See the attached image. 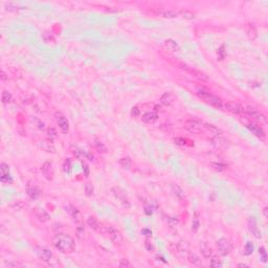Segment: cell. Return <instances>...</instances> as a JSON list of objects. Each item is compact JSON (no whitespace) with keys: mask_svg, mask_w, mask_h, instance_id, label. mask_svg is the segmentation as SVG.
Masks as SVG:
<instances>
[{"mask_svg":"<svg viewBox=\"0 0 268 268\" xmlns=\"http://www.w3.org/2000/svg\"><path fill=\"white\" fill-rule=\"evenodd\" d=\"M54 247L63 253H71L75 249V240L67 234H58L54 237Z\"/></svg>","mask_w":268,"mask_h":268,"instance_id":"cell-1","label":"cell"},{"mask_svg":"<svg viewBox=\"0 0 268 268\" xmlns=\"http://www.w3.org/2000/svg\"><path fill=\"white\" fill-rule=\"evenodd\" d=\"M197 96H198L199 99H201L203 102H205L206 104H208V105L211 106H214L216 108H221L222 106H223L222 101L218 98V96H216L207 91H204V90H199V91L197 92Z\"/></svg>","mask_w":268,"mask_h":268,"instance_id":"cell-2","label":"cell"},{"mask_svg":"<svg viewBox=\"0 0 268 268\" xmlns=\"http://www.w3.org/2000/svg\"><path fill=\"white\" fill-rule=\"evenodd\" d=\"M105 232L109 236L110 240L115 244V245H122L123 241V236L120 234V231H118L117 228H115L112 225H108V226H105Z\"/></svg>","mask_w":268,"mask_h":268,"instance_id":"cell-3","label":"cell"},{"mask_svg":"<svg viewBox=\"0 0 268 268\" xmlns=\"http://www.w3.org/2000/svg\"><path fill=\"white\" fill-rule=\"evenodd\" d=\"M216 245H217L218 252H219L221 256H223V257L229 255V252H231V243H229V241L226 240L225 238L219 239V240L217 241V243H216Z\"/></svg>","mask_w":268,"mask_h":268,"instance_id":"cell-4","label":"cell"},{"mask_svg":"<svg viewBox=\"0 0 268 268\" xmlns=\"http://www.w3.org/2000/svg\"><path fill=\"white\" fill-rule=\"evenodd\" d=\"M112 192H113V195L115 196V198L117 199V200L120 201V202L122 203V204L124 205L126 208H129L130 206H131L129 199H128L126 193L123 191L122 189L117 188V186H114V188H112Z\"/></svg>","mask_w":268,"mask_h":268,"instance_id":"cell-5","label":"cell"},{"mask_svg":"<svg viewBox=\"0 0 268 268\" xmlns=\"http://www.w3.org/2000/svg\"><path fill=\"white\" fill-rule=\"evenodd\" d=\"M54 118H56L57 124H58L59 128L62 130L63 133H67L68 130H69V123H68L66 116L61 112H56L54 113Z\"/></svg>","mask_w":268,"mask_h":268,"instance_id":"cell-6","label":"cell"},{"mask_svg":"<svg viewBox=\"0 0 268 268\" xmlns=\"http://www.w3.org/2000/svg\"><path fill=\"white\" fill-rule=\"evenodd\" d=\"M246 112L248 113V115H249L252 120L260 123H266V115L263 112H261V111L257 110L256 108L249 106V107H247V109H246Z\"/></svg>","mask_w":268,"mask_h":268,"instance_id":"cell-7","label":"cell"},{"mask_svg":"<svg viewBox=\"0 0 268 268\" xmlns=\"http://www.w3.org/2000/svg\"><path fill=\"white\" fill-rule=\"evenodd\" d=\"M184 128H186V130H189L190 132L195 133V134L200 133L201 130H202V126H201L200 123H198L197 120H186V122L184 123Z\"/></svg>","mask_w":268,"mask_h":268,"instance_id":"cell-8","label":"cell"},{"mask_svg":"<svg viewBox=\"0 0 268 268\" xmlns=\"http://www.w3.org/2000/svg\"><path fill=\"white\" fill-rule=\"evenodd\" d=\"M66 211L69 213V215L71 216V218L73 219V221H75V223H78V224L82 223V221H83L82 214H81L80 211L78 210L77 207H75V206L69 204V205L66 206Z\"/></svg>","mask_w":268,"mask_h":268,"instance_id":"cell-9","label":"cell"},{"mask_svg":"<svg viewBox=\"0 0 268 268\" xmlns=\"http://www.w3.org/2000/svg\"><path fill=\"white\" fill-rule=\"evenodd\" d=\"M247 224H248V229L251 232V235L256 237V238L260 239L261 238V231L260 229L258 228V224L257 221H256L255 217H249L247 220Z\"/></svg>","mask_w":268,"mask_h":268,"instance_id":"cell-10","label":"cell"},{"mask_svg":"<svg viewBox=\"0 0 268 268\" xmlns=\"http://www.w3.org/2000/svg\"><path fill=\"white\" fill-rule=\"evenodd\" d=\"M246 127H247V129L249 130L251 133L255 134L256 136L259 137V138H264L265 137L264 130H263L259 125L255 124V123H249V124L246 125Z\"/></svg>","mask_w":268,"mask_h":268,"instance_id":"cell-11","label":"cell"},{"mask_svg":"<svg viewBox=\"0 0 268 268\" xmlns=\"http://www.w3.org/2000/svg\"><path fill=\"white\" fill-rule=\"evenodd\" d=\"M26 193L28 197H30V199H37L39 198L40 195H41V191H40L39 189H38V186H36V184H32L30 182H28L27 186H26Z\"/></svg>","mask_w":268,"mask_h":268,"instance_id":"cell-12","label":"cell"},{"mask_svg":"<svg viewBox=\"0 0 268 268\" xmlns=\"http://www.w3.org/2000/svg\"><path fill=\"white\" fill-rule=\"evenodd\" d=\"M224 108L226 109L227 111H229L232 114L239 115L243 112V108L241 107L239 104L235 103V102H228V103L224 104Z\"/></svg>","mask_w":268,"mask_h":268,"instance_id":"cell-13","label":"cell"},{"mask_svg":"<svg viewBox=\"0 0 268 268\" xmlns=\"http://www.w3.org/2000/svg\"><path fill=\"white\" fill-rule=\"evenodd\" d=\"M37 255L43 262H49L53 258V252L44 247H39L37 249Z\"/></svg>","mask_w":268,"mask_h":268,"instance_id":"cell-14","label":"cell"},{"mask_svg":"<svg viewBox=\"0 0 268 268\" xmlns=\"http://www.w3.org/2000/svg\"><path fill=\"white\" fill-rule=\"evenodd\" d=\"M34 215L36 217L37 220H39L40 222H47L50 220V216L47 214L46 212L43 210V208H35L34 210Z\"/></svg>","mask_w":268,"mask_h":268,"instance_id":"cell-15","label":"cell"},{"mask_svg":"<svg viewBox=\"0 0 268 268\" xmlns=\"http://www.w3.org/2000/svg\"><path fill=\"white\" fill-rule=\"evenodd\" d=\"M41 171L46 179H48V180L53 179L54 171H53V165H51V162H49V161L44 162L43 165H42V168H41Z\"/></svg>","mask_w":268,"mask_h":268,"instance_id":"cell-16","label":"cell"},{"mask_svg":"<svg viewBox=\"0 0 268 268\" xmlns=\"http://www.w3.org/2000/svg\"><path fill=\"white\" fill-rule=\"evenodd\" d=\"M163 47L169 53H177L179 50V46L174 40L172 39H168L163 42Z\"/></svg>","mask_w":268,"mask_h":268,"instance_id":"cell-17","label":"cell"},{"mask_svg":"<svg viewBox=\"0 0 268 268\" xmlns=\"http://www.w3.org/2000/svg\"><path fill=\"white\" fill-rule=\"evenodd\" d=\"M87 224L90 228H92L93 231H103V226L99 224V222L96 220V218H94L93 216H89L88 219H87Z\"/></svg>","mask_w":268,"mask_h":268,"instance_id":"cell-18","label":"cell"},{"mask_svg":"<svg viewBox=\"0 0 268 268\" xmlns=\"http://www.w3.org/2000/svg\"><path fill=\"white\" fill-rule=\"evenodd\" d=\"M200 251L205 259H211L214 256V251L210 247V245L207 243H205V242L200 244Z\"/></svg>","mask_w":268,"mask_h":268,"instance_id":"cell-19","label":"cell"},{"mask_svg":"<svg viewBox=\"0 0 268 268\" xmlns=\"http://www.w3.org/2000/svg\"><path fill=\"white\" fill-rule=\"evenodd\" d=\"M158 120V114L156 112H147L141 117V120L146 124H153Z\"/></svg>","mask_w":268,"mask_h":268,"instance_id":"cell-20","label":"cell"},{"mask_svg":"<svg viewBox=\"0 0 268 268\" xmlns=\"http://www.w3.org/2000/svg\"><path fill=\"white\" fill-rule=\"evenodd\" d=\"M174 99H175V98L172 93H170V92H165V93H163L162 96H161L160 102H161V104L165 106H171L173 104V102H174Z\"/></svg>","mask_w":268,"mask_h":268,"instance_id":"cell-21","label":"cell"},{"mask_svg":"<svg viewBox=\"0 0 268 268\" xmlns=\"http://www.w3.org/2000/svg\"><path fill=\"white\" fill-rule=\"evenodd\" d=\"M188 261L191 264H193L194 266H197V267L202 266V262H201L200 258H199L195 252H188Z\"/></svg>","mask_w":268,"mask_h":268,"instance_id":"cell-22","label":"cell"},{"mask_svg":"<svg viewBox=\"0 0 268 268\" xmlns=\"http://www.w3.org/2000/svg\"><path fill=\"white\" fill-rule=\"evenodd\" d=\"M190 246L186 242L184 241H179L177 244H175V251L178 253H182V252H189Z\"/></svg>","mask_w":268,"mask_h":268,"instance_id":"cell-23","label":"cell"},{"mask_svg":"<svg viewBox=\"0 0 268 268\" xmlns=\"http://www.w3.org/2000/svg\"><path fill=\"white\" fill-rule=\"evenodd\" d=\"M181 68H182V69H186V71H189L190 73H192V75H193L194 77L198 78V79H202V80H206V79H207V78H206L205 75H203L202 72L198 71V70H195V69H193V68L189 67V66L184 65V64H182V65H181Z\"/></svg>","mask_w":268,"mask_h":268,"instance_id":"cell-24","label":"cell"},{"mask_svg":"<svg viewBox=\"0 0 268 268\" xmlns=\"http://www.w3.org/2000/svg\"><path fill=\"white\" fill-rule=\"evenodd\" d=\"M172 192H173V194L177 197V198L180 199V200L184 199V197H186L183 190L180 188L179 186H177V184H172Z\"/></svg>","mask_w":268,"mask_h":268,"instance_id":"cell-25","label":"cell"},{"mask_svg":"<svg viewBox=\"0 0 268 268\" xmlns=\"http://www.w3.org/2000/svg\"><path fill=\"white\" fill-rule=\"evenodd\" d=\"M213 144L216 146L217 148H226L227 147V141H225L222 137L220 136H216L215 138L212 139Z\"/></svg>","mask_w":268,"mask_h":268,"instance_id":"cell-26","label":"cell"},{"mask_svg":"<svg viewBox=\"0 0 268 268\" xmlns=\"http://www.w3.org/2000/svg\"><path fill=\"white\" fill-rule=\"evenodd\" d=\"M245 30H246V34L247 36L250 38L251 40H255L257 38V30L256 27L253 26L252 24H247L245 26Z\"/></svg>","mask_w":268,"mask_h":268,"instance_id":"cell-27","label":"cell"},{"mask_svg":"<svg viewBox=\"0 0 268 268\" xmlns=\"http://www.w3.org/2000/svg\"><path fill=\"white\" fill-rule=\"evenodd\" d=\"M158 14L165 18L179 17V12H177V11H163V12H160V13H158Z\"/></svg>","mask_w":268,"mask_h":268,"instance_id":"cell-28","label":"cell"},{"mask_svg":"<svg viewBox=\"0 0 268 268\" xmlns=\"http://www.w3.org/2000/svg\"><path fill=\"white\" fill-rule=\"evenodd\" d=\"M120 165H122L124 169L129 170L131 168V159L129 157H123L120 159Z\"/></svg>","mask_w":268,"mask_h":268,"instance_id":"cell-29","label":"cell"},{"mask_svg":"<svg viewBox=\"0 0 268 268\" xmlns=\"http://www.w3.org/2000/svg\"><path fill=\"white\" fill-rule=\"evenodd\" d=\"M4 8H5L6 11H9V12H14V11H18V9H20L19 4L15 3V2H8V3L4 4Z\"/></svg>","mask_w":268,"mask_h":268,"instance_id":"cell-30","label":"cell"},{"mask_svg":"<svg viewBox=\"0 0 268 268\" xmlns=\"http://www.w3.org/2000/svg\"><path fill=\"white\" fill-rule=\"evenodd\" d=\"M179 16L184 19H188V20H192V19L195 18V14L192 13L190 11H180L179 12Z\"/></svg>","mask_w":268,"mask_h":268,"instance_id":"cell-31","label":"cell"},{"mask_svg":"<svg viewBox=\"0 0 268 268\" xmlns=\"http://www.w3.org/2000/svg\"><path fill=\"white\" fill-rule=\"evenodd\" d=\"M4 266L6 268H17V267H22L23 264L20 262H17V261H6L4 263Z\"/></svg>","mask_w":268,"mask_h":268,"instance_id":"cell-32","label":"cell"},{"mask_svg":"<svg viewBox=\"0 0 268 268\" xmlns=\"http://www.w3.org/2000/svg\"><path fill=\"white\" fill-rule=\"evenodd\" d=\"M204 127H205L206 129H207L210 132H212L213 134H215L216 136H219V135L222 133V132H221V130H220V129H218L217 127H215V126H213V125H208V124H207V125H205Z\"/></svg>","mask_w":268,"mask_h":268,"instance_id":"cell-33","label":"cell"},{"mask_svg":"<svg viewBox=\"0 0 268 268\" xmlns=\"http://www.w3.org/2000/svg\"><path fill=\"white\" fill-rule=\"evenodd\" d=\"M211 266L212 267H222V262L219 260V258L218 257H215V256H213L212 258H211Z\"/></svg>","mask_w":268,"mask_h":268,"instance_id":"cell-34","label":"cell"},{"mask_svg":"<svg viewBox=\"0 0 268 268\" xmlns=\"http://www.w3.org/2000/svg\"><path fill=\"white\" fill-rule=\"evenodd\" d=\"M2 103L6 104V103H9V102L12 101V94L9 93V91H6V90H4L3 92H2Z\"/></svg>","mask_w":268,"mask_h":268,"instance_id":"cell-35","label":"cell"},{"mask_svg":"<svg viewBox=\"0 0 268 268\" xmlns=\"http://www.w3.org/2000/svg\"><path fill=\"white\" fill-rule=\"evenodd\" d=\"M96 149L99 150V152H102V153L107 152V148H106V146L102 143V141H96Z\"/></svg>","mask_w":268,"mask_h":268,"instance_id":"cell-36","label":"cell"},{"mask_svg":"<svg viewBox=\"0 0 268 268\" xmlns=\"http://www.w3.org/2000/svg\"><path fill=\"white\" fill-rule=\"evenodd\" d=\"M85 193H86V195L88 197L93 195V186L91 183H89V182L85 184Z\"/></svg>","mask_w":268,"mask_h":268,"instance_id":"cell-37","label":"cell"},{"mask_svg":"<svg viewBox=\"0 0 268 268\" xmlns=\"http://www.w3.org/2000/svg\"><path fill=\"white\" fill-rule=\"evenodd\" d=\"M63 169H64V172L70 173V171H71V161H70V159H68L67 158V159L64 161Z\"/></svg>","mask_w":268,"mask_h":268,"instance_id":"cell-38","label":"cell"},{"mask_svg":"<svg viewBox=\"0 0 268 268\" xmlns=\"http://www.w3.org/2000/svg\"><path fill=\"white\" fill-rule=\"evenodd\" d=\"M0 171H1V175H8L9 174V167L6 163L2 162L0 165Z\"/></svg>","mask_w":268,"mask_h":268,"instance_id":"cell-39","label":"cell"},{"mask_svg":"<svg viewBox=\"0 0 268 268\" xmlns=\"http://www.w3.org/2000/svg\"><path fill=\"white\" fill-rule=\"evenodd\" d=\"M120 268H132V264L129 262V260L122 259L120 262Z\"/></svg>","mask_w":268,"mask_h":268,"instance_id":"cell-40","label":"cell"},{"mask_svg":"<svg viewBox=\"0 0 268 268\" xmlns=\"http://www.w3.org/2000/svg\"><path fill=\"white\" fill-rule=\"evenodd\" d=\"M259 253L261 255V257H262V261L264 263L267 262V253H266V250H265L264 247H260L259 248Z\"/></svg>","mask_w":268,"mask_h":268,"instance_id":"cell-41","label":"cell"},{"mask_svg":"<svg viewBox=\"0 0 268 268\" xmlns=\"http://www.w3.org/2000/svg\"><path fill=\"white\" fill-rule=\"evenodd\" d=\"M253 251V245L250 243V242H248L247 244L245 245V255H251Z\"/></svg>","mask_w":268,"mask_h":268,"instance_id":"cell-42","label":"cell"},{"mask_svg":"<svg viewBox=\"0 0 268 268\" xmlns=\"http://www.w3.org/2000/svg\"><path fill=\"white\" fill-rule=\"evenodd\" d=\"M139 114H141V109L137 107V106H135V107L132 108V110H131L132 117H137V116H139Z\"/></svg>","mask_w":268,"mask_h":268,"instance_id":"cell-43","label":"cell"},{"mask_svg":"<svg viewBox=\"0 0 268 268\" xmlns=\"http://www.w3.org/2000/svg\"><path fill=\"white\" fill-rule=\"evenodd\" d=\"M173 141H174V144H177V146H184L186 144V139L181 138V137H176Z\"/></svg>","mask_w":268,"mask_h":268,"instance_id":"cell-44","label":"cell"},{"mask_svg":"<svg viewBox=\"0 0 268 268\" xmlns=\"http://www.w3.org/2000/svg\"><path fill=\"white\" fill-rule=\"evenodd\" d=\"M212 165L218 171H223L226 169V165H223V163H212Z\"/></svg>","mask_w":268,"mask_h":268,"instance_id":"cell-45","label":"cell"},{"mask_svg":"<svg viewBox=\"0 0 268 268\" xmlns=\"http://www.w3.org/2000/svg\"><path fill=\"white\" fill-rule=\"evenodd\" d=\"M11 207L14 208V210H21V208L23 207V203L21 202V201H17V202H15L14 204H12Z\"/></svg>","mask_w":268,"mask_h":268,"instance_id":"cell-46","label":"cell"},{"mask_svg":"<svg viewBox=\"0 0 268 268\" xmlns=\"http://www.w3.org/2000/svg\"><path fill=\"white\" fill-rule=\"evenodd\" d=\"M198 227H199V221H198V219H197V218H195V219L193 220V224H192V231H197Z\"/></svg>","mask_w":268,"mask_h":268,"instance_id":"cell-47","label":"cell"},{"mask_svg":"<svg viewBox=\"0 0 268 268\" xmlns=\"http://www.w3.org/2000/svg\"><path fill=\"white\" fill-rule=\"evenodd\" d=\"M144 247H146V249L148 251H153L154 250L153 244L151 243V242H149V241H146V243H144Z\"/></svg>","mask_w":268,"mask_h":268,"instance_id":"cell-48","label":"cell"},{"mask_svg":"<svg viewBox=\"0 0 268 268\" xmlns=\"http://www.w3.org/2000/svg\"><path fill=\"white\" fill-rule=\"evenodd\" d=\"M1 181L2 182H12V178L11 176H9V174L8 175H1Z\"/></svg>","mask_w":268,"mask_h":268,"instance_id":"cell-49","label":"cell"},{"mask_svg":"<svg viewBox=\"0 0 268 268\" xmlns=\"http://www.w3.org/2000/svg\"><path fill=\"white\" fill-rule=\"evenodd\" d=\"M218 54H220V59H223L224 56H225V51H224V45H222L221 47H220V49L218 50Z\"/></svg>","mask_w":268,"mask_h":268,"instance_id":"cell-50","label":"cell"},{"mask_svg":"<svg viewBox=\"0 0 268 268\" xmlns=\"http://www.w3.org/2000/svg\"><path fill=\"white\" fill-rule=\"evenodd\" d=\"M141 234H144V236H147V237L152 236V231H151L150 229H148V228H144L143 231H141Z\"/></svg>","mask_w":268,"mask_h":268,"instance_id":"cell-51","label":"cell"},{"mask_svg":"<svg viewBox=\"0 0 268 268\" xmlns=\"http://www.w3.org/2000/svg\"><path fill=\"white\" fill-rule=\"evenodd\" d=\"M48 135H49V136H51V137H56L57 136L56 130H54V128H49V129H48Z\"/></svg>","mask_w":268,"mask_h":268,"instance_id":"cell-52","label":"cell"},{"mask_svg":"<svg viewBox=\"0 0 268 268\" xmlns=\"http://www.w3.org/2000/svg\"><path fill=\"white\" fill-rule=\"evenodd\" d=\"M77 232H78V235H79V237H81L85 232V231H84V228L80 225V226H78V228H77Z\"/></svg>","mask_w":268,"mask_h":268,"instance_id":"cell-53","label":"cell"},{"mask_svg":"<svg viewBox=\"0 0 268 268\" xmlns=\"http://www.w3.org/2000/svg\"><path fill=\"white\" fill-rule=\"evenodd\" d=\"M83 170H85V175H88L89 170H88V167H87V165H85V163H83Z\"/></svg>","mask_w":268,"mask_h":268,"instance_id":"cell-54","label":"cell"},{"mask_svg":"<svg viewBox=\"0 0 268 268\" xmlns=\"http://www.w3.org/2000/svg\"><path fill=\"white\" fill-rule=\"evenodd\" d=\"M268 207L267 206H265L264 207V210H263V213H264V216H265V218H268Z\"/></svg>","mask_w":268,"mask_h":268,"instance_id":"cell-55","label":"cell"},{"mask_svg":"<svg viewBox=\"0 0 268 268\" xmlns=\"http://www.w3.org/2000/svg\"><path fill=\"white\" fill-rule=\"evenodd\" d=\"M1 79L3 80V81H4V80H6V75H5V73H4L3 70H2V71H1Z\"/></svg>","mask_w":268,"mask_h":268,"instance_id":"cell-56","label":"cell"},{"mask_svg":"<svg viewBox=\"0 0 268 268\" xmlns=\"http://www.w3.org/2000/svg\"><path fill=\"white\" fill-rule=\"evenodd\" d=\"M238 267H248L247 264H243V263H241V264L238 265Z\"/></svg>","mask_w":268,"mask_h":268,"instance_id":"cell-57","label":"cell"}]
</instances>
